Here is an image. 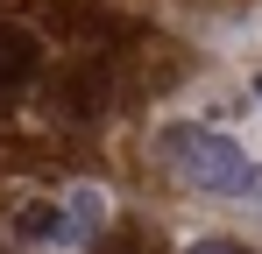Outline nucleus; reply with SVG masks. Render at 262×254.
Masks as SVG:
<instances>
[{
	"mask_svg": "<svg viewBox=\"0 0 262 254\" xmlns=\"http://www.w3.org/2000/svg\"><path fill=\"white\" fill-rule=\"evenodd\" d=\"M156 148H163L170 169L191 191H206V198H262V163L234 134H220V127H163Z\"/></svg>",
	"mask_w": 262,
	"mask_h": 254,
	"instance_id": "obj_1",
	"label": "nucleus"
},
{
	"mask_svg": "<svg viewBox=\"0 0 262 254\" xmlns=\"http://www.w3.org/2000/svg\"><path fill=\"white\" fill-rule=\"evenodd\" d=\"M14 233L29 240V247H71V226H64V205H21L14 212Z\"/></svg>",
	"mask_w": 262,
	"mask_h": 254,
	"instance_id": "obj_2",
	"label": "nucleus"
},
{
	"mask_svg": "<svg viewBox=\"0 0 262 254\" xmlns=\"http://www.w3.org/2000/svg\"><path fill=\"white\" fill-rule=\"evenodd\" d=\"M106 212H114V198H106L99 184H71V191H64V226H71V240L99 233V226H106Z\"/></svg>",
	"mask_w": 262,
	"mask_h": 254,
	"instance_id": "obj_3",
	"label": "nucleus"
},
{
	"mask_svg": "<svg viewBox=\"0 0 262 254\" xmlns=\"http://www.w3.org/2000/svg\"><path fill=\"white\" fill-rule=\"evenodd\" d=\"M29 71H36V36H21L14 21H0V92L21 85Z\"/></svg>",
	"mask_w": 262,
	"mask_h": 254,
	"instance_id": "obj_4",
	"label": "nucleus"
},
{
	"mask_svg": "<svg viewBox=\"0 0 262 254\" xmlns=\"http://www.w3.org/2000/svg\"><path fill=\"white\" fill-rule=\"evenodd\" d=\"M191 254H248V247H241V240H199Z\"/></svg>",
	"mask_w": 262,
	"mask_h": 254,
	"instance_id": "obj_5",
	"label": "nucleus"
},
{
	"mask_svg": "<svg viewBox=\"0 0 262 254\" xmlns=\"http://www.w3.org/2000/svg\"><path fill=\"white\" fill-rule=\"evenodd\" d=\"M248 92H255V106H262V71H255V85H248Z\"/></svg>",
	"mask_w": 262,
	"mask_h": 254,
	"instance_id": "obj_6",
	"label": "nucleus"
}]
</instances>
